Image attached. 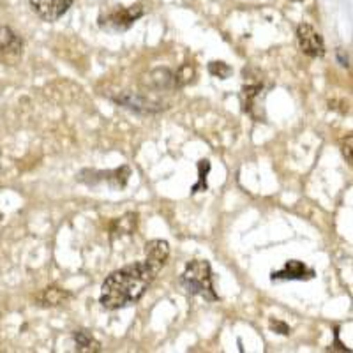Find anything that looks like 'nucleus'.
Listing matches in <instances>:
<instances>
[{
  "label": "nucleus",
  "instance_id": "nucleus-2",
  "mask_svg": "<svg viewBox=\"0 0 353 353\" xmlns=\"http://www.w3.org/2000/svg\"><path fill=\"white\" fill-rule=\"evenodd\" d=\"M181 285L189 295L203 297L210 302L219 299L212 285V267L207 260L189 261L181 276Z\"/></svg>",
  "mask_w": 353,
  "mask_h": 353
},
{
  "label": "nucleus",
  "instance_id": "nucleus-1",
  "mask_svg": "<svg viewBox=\"0 0 353 353\" xmlns=\"http://www.w3.org/2000/svg\"><path fill=\"white\" fill-rule=\"evenodd\" d=\"M161 270L149 261H138L115 270L105 279L101 286L99 302L108 311L137 304Z\"/></svg>",
  "mask_w": 353,
  "mask_h": 353
},
{
  "label": "nucleus",
  "instance_id": "nucleus-16",
  "mask_svg": "<svg viewBox=\"0 0 353 353\" xmlns=\"http://www.w3.org/2000/svg\"><path fill=\"white\" fill-rule=\"evenodd\" d=\"M270 329L272 330H279V334H285V336H288L290 334V327L286 325V323H283V321H270Z\"/></svg>",
  "mask_w": 353,
  "mask_h": 353
},
{
  "label": "nucleus",
  "instance_id": "nucleus-7",
  "mask_svg": "<svg viewBox=\"0 0 353 353\" xmlns=\"http://www.w3.org/2000/svg\"><path fill=\"white\" fill-rule=\"evenodd\" d=\"M113 99L119 103V105L125 106L129 110H134V112H140V113H156L163 110L161 103L157 101L149 99V97L140 96V94H132V92H124L121 96L113 97Z\"/></svg>",
  "mask_w": 353,
  "mask_h": 353
},
{
  "label": "nucleus",
  "instance_id": "nucleus-8",
  "mask_svg": "<svg viewBox=\"0 0 353 353\" xmlns=\"http://www.w3.org/2000/svg\"><path fill=\"white\" fill-rule=\"evenodd\" d=\"M23 53V41L12 28L0 25V55L6 59H18Z\"/></svg>",
  "mask_w": 353,
  "mask_h": 353
},
{
  "label": "nucleus",
  "instance_id": "nucleus-11",
  "mask_svg": "<svg viewBox=\"0 0 353 353\" xmlns=\"http://www.w3.org/2000/svg\"><path fill=\"white\" fill-rule=\"evenodd\" d=\"M147 85L152 88H175L173 87V72L168 69H157L149 74Z\"/></svg>",
  "mask_w": 353,
  "mask_h": 353
},
{
  "label": "nucleus",
  "instance_id": "nucleus-13",
  "mask_svg": "<svg viewBox=\"0 0 353 353\" xmlns=\"http://www.w3.org/2000/svg\"><path fill=\"white\" fill-rule=\"evenodd\" d=\"M196 78V69L193 64H184L176 69V72H173V87L182 88L185 85H189L191 81Z\"/></svg>",
  "mask_w": 353,
  "mask_h": 353
},
{
  "label": "nucleus",
  "instance_id": "nucleus-3",
  "mask_svg": "<svg viewBox=\"0 0 353 353\" xmlns=\"http://www.w3.org/2000/svg\"><path fill=\"white\" fill-rule=\"evenodd\" d=\"M145 14L141 4L129 6V8H115L103 12L99 17V27L108 32H124L134 25Z\"/></svg>",
  "mask_w": 353,
  "mask_h": 353
},
{
  "label": "nucleus",
  "instance_id": "nucleus-10",
  "mask_svg": "<svg viewBox=\"0 0 353 353\" xmlns=\"http://www.w3.org/2000/svg\"><path fill=\"white\" fill-rule=\"evenodd\" d=\"M72 339H74L78 352H99L101 350L99 341H96V337L88 330H74Z\"/></svg>",
  "mask_w": 353,
  "mask_h": 353
},
{
  "label": "nucleus",
  "instance_id": "nucleus-5",
  "mask_svg": "<svg viewBox=\"0 0 353 353\" xmlns=\"http://www.w3.org/2000/svg\"><path fill=\"white\" fill-rule=\"evenodd\" d=\"M28 2L41 20L53 23L64 17L74 0H28Z\"/></svg>",
  "mask_w": 353,
  "mask_h": 353
},
{
  "label": "nucleus",
  "instance_id": "nucleus-12",
  "mask_svg": "<svg viewBox=\"0 0 353 353\" xmlns=\"http://www.w3.org/2000/svg\"><path fill=\"white\" fill-rule=\"evenodd\" d=\"M65 299H69V293L64 292V290L57 288V286H52V288H46L44 293L41 295V304L46 305V307H55V305L64 304Z\"/></svg>",
  "mask_w": 353,
  "mask_h": 353
},
{
  "label": "nucleus",
  "instance_id": "nucleus-14",
  "mask_svg": "<svg viewBox=\"0 0 353 353\" xmlns=\"http://www.w3.org/2000/svg\"><path fill=\"white\" fill-rule=\"evenodd\" d=\"M209 72L212 74V77L221 78V80H226V78H230L233 74V69L230 68L228 64H225V62H210Z\"/></svg>",
  "mask_w": 353,
  "mask_h": 353
},
{
  "label": "nucleus",
  "instance_id": "nucleus-19",
  "mask_svg": "<svg viewBox=\"0 0 353 353\" xmlns=\"http://www.w3.org/2000/svg\"><path fill=\"white\" fill-rule=\"evenodd\" d=\"M0 217H2V214H0Z\"/></svg>",
  "mask_w": 353,
  "mask_h": 353
},
{
  "label": "nucleus",
  "instance_id": "nucleus-17",
  "mask_svg": "<svg viewBox=\"0 0 353 353\" xmlns=\"http://www.w3.org/2000/svg\"><path fill=\"white\" fill-rule=\"evenodd\" d=\"M352 141H353V138L348 137V140H346V143L343 145V154H345L346 161H348L350 165H352Z\"/></svg>",
  "mask_w": 353,
  "mask_h": 353
},
{
  "label": "nucleus",
  "instance_id": "nucleus-4",
  "mask_svg": "<svg viewBox=\"0 0 353 353\" xmlns=\"http://www.w3.org/2000/svg\"><path fill=\"white\" fill-rule=\"evenodd\" d=\"M297 41L299 48L304 55L311 57V59H321L325 55V43L323 37L318 32L313 25L301 23L297 27Z\"/></svg>",
  "mask_w": 353,
  "mask_h": 353
},
{
  "label": "nucleus",
  "instance_id": "nucleus-6",
  "mask_svg": "<svg viewBox=\"0 0 353 353\" xmlns=\"http://www.w3.org/2000/svg\"><path fill=\"white\" fill-rule=\"evenodd\" d=\"M314 270L305 267L302 261L290 260L281 270L272 272V281H307L313 279Z\"/></svg>",
  "mask_w": 353,
  "mask_h": 353
},
{
  "label": "nucleus",
  "instance_id": "nucleus-18",
  "mask_svg": "<svg viewBox=\"0 0 353 353\" xmlns=\"http://www.w3.org/2000/svg\"><path fill=\"white\" fill-rule=\"evenodd\" d=\"M290 2H304V0H290Z\"/></svg>",
  "mask_w": 353,
  "mask_h": 353
},
{
  "label": "nucleus",
  "instance_id": "nucleus-9",
  "mask_svg": "<svg viewBox=\"0 0 353 353\" xmlns=\"http://www.w3.org/2000/svg\"><path fill=\"white\" fill-rule=\"evenodd\" d=\"M145 254H147V261L161 270L166 265L170 256L168 242L161 241V239L147 242V245H145Z\"/></svg>",
  "mask_w": 353,
  "mask_h": 353
},
{
  "label": "nucleus",
  "instance_id": "nucleus-15",
  "mask_svg": "<svg viewBox=\"0 0 353 353\" xmlns=\"http://www.w3.org/2000/svg\"><path fill=\"white\" fill-rule=\"evenodd\" d=\"M198 170H200V182H198V184L194 185L191 193H198V189H201V191H207V173H209V170H210V163H209V161H207V159L200 161V165H198Z\"/></svg>",
  "mask_w": 353,
  "mask_h": 353
}]
</instances>
